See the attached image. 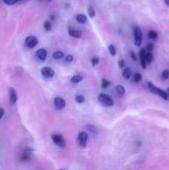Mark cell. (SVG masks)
<instances>
[{
  "mask_svg": "<svg viewBox=\"0 0 169 170\" xmlns=\"http://www.w3.org/2000/svg\"><path fill=\"white\" fill-rule=\"evenodd\" d=\"M148 87L149 90H151V92H153L154 94H156V95H158L160 97H162L163 100L165 101H168L169 98L168 94V92H166L165 90H162V89H160L159 87H157V86H155V85H153V83H151V82H148Z\"/></svg>",
  "mask_w": 169,
  "mask_h": 170,
  "instance_id": "cell-1",
  "label": "cell"
},
{
  "mask_svg": "<svg viewBox=\"0 0 169 170\" xmlns=\"http://www.w3.org/2000/svg\"><path fill=\"white\" fill-rule=\"evenodd\" d=\"M98 100L100 101L101 105L105 106H112L114 105V100L111 98L110 96L105 93H101L98 96Z\"/></svg>",
  "mask_w": 169,
  "mask_h": 170,
  "instance_id": "cell-2",
  "label": "cell"
},
{
  "mask_svg": "<svg viewBox=\"0 0 169 170\" xmlns=\"http://www.w3.org/2000/svg\"><path fill=\"white\" fill-rule=\"evenodd\" d=\"M52 139L55 143V144L57 145L60 148H65L66 147V140H65L63 135H61L60 134H54L52 135Z\"/></svg>",
  "mask_w": 169,
  "mask_h": 170,
  "instance_id": "cell-3",
  "label": "cell"
},
{
  "mask_svg": "<svg viewBox=\"0 0 169 170\" xmlns=\"http://www.w3.org/2000/svg\"><path fill=\"white\" fill-rule=\"evenodd\" d=\"M133 36H134V43L135 45L139 47L142 42H143V33L140 29V27H133Z\"/></svg>",
  "mask_w": 169,
  "mask_h": 170,
  "instance_id": "cell-4",
  "label": "cell"
},
{
  "mask_svg": "<svg viewBox=\"0 0 169 170\" xmlns=\"http://www.w3.org/2000/svg\"><path fill=\"white\" fill-rule=\"evenodd\" d=\"M88 134L86 132H80L77 136V142L79 143V145L80 147L85 148L87 144V141H88Z\"/></svg>",
  "mask_w": 169,
  "mask_h": 170,
  "instance_id": "cell-5",
  "label": "cell"
},
{
  "mask_svg": "<svg viewBox=\"0 0 169 170\" xmlns=\"http://www.w3.org/2000/svg\"><path fill=\"white\" fill-rule=\"evenodd\" d=\"M38 44V39L35 36H29L25 39V45L27 48H33Z\"/></svg>",
  "mask_w": 169,
  "mask_h": 170,
  "instance_id": "cell-6",
  "label": "cell"
},
{
  "mask_svg": "<svg viewBox=\"0 0 169 170\" xmlns=\"http://www.w3.org/2000/svg\"><path fill=\"white\" fill-rule=\"evenodd\" d=\"M41 73H42V76L44 78L48 79V78H52L54 76L55 71H54V70L52 68H51L49 66H45L41 70Z\"/></svg>",
  "mask_w": 169,
  "mask_h": 170,
  "instance_id": "cell-7",
  "label": "cell"
},
{
  "mask_svg": "<svg viewBox=\"0 0 169 170\" xmlns=\"http://www.w3.org/2000/svg\"><path fill=\"white\" fill-rule=\"evenodd\" d=\"M54 105L57 110H62L66 107V101L61 97H56L54 99Z\"/></svg>",
  "mask_w": 169,
  "mask_h": 170,
  "instance_id": "cell-8",
  "label": "cell"
},
{
  "mask_svg": "<svg viewBox=\"0 0 169 170\" xmlns=\"http://www.w3.org/2000/svg\"><path fill=\"white\" fill-rule=\"evenodd\" d=\"M139 57H140V62L141 66L143 69H146L147 67V62H146V50L144 48H142L139 51Z\"/></svg>",
  "mask_w": 169,
  "mask_h": 170,
  "instance_id": "cell-9",
  "label": "cell"
},
{
  "mask_svg": "<svg viewBox=\"0 0 169 170\" xmlns=\"http://www.w3.org/2000/svg\"><path fill=\"white\" fill-rule=\"evenodd\" d=\"M8 92H9V100H10L11 105H14L17 102V96L16 90H14L13 87H10L9 90H8Z\"/></svg>",
  "mask_w": 169,
  "mask_h": 170,
  "instance_id": "cell-10",
  "label": "cell"
},
{
  "mask_svg": "<svg viewBox=\"0 0 169 170\" xmlns=\"http://www.w3.org/2000/svg\"><path fill=\"white\" fill-rule=\"evenodd\" d=\"M36 55H37V57L39 60L41 61H45L46 58H47V52L46 49L44 48H41L39 50H37V52H36Z\"/></svg>",
  "mask_w": 169,
  "mask_h": 170,
  "instance_id": "cell-11",
  "label": "cell"
},
{
  "mask_svg": "<svg viewBox=\"0 0 169 170\" xmlns=\"http://www.w3.org/2000/svg\"><path fill=\"white\" fill-rule=\"evenodd\" d=\"M69 35L71 37H75V38H80L82 36V32L80 30H76V29H73V28H69Z\"/></svg>",
  "mask_w": 169,
  "mask_h": 170,
  "instance_id": "cell-12",
  "label": "cell"
},
{
  "mask_svg": "<svg viewBox=\"0 0 169 170\" xmlns=\"http://www.w3.org/2000/svg\"><path fill=\"white\" fill-rule=\"evenodd\" d=\"M131 76H132V71H131L130 68L126 67V68H124V69L123 72H122V76H123L124 79L128 80V79L131 77Z\"/></svg>",
  "mask_w": 169,
  "mask_h": 170,
  "instance_id": "cell-13",
  "label": "cell"
},
{
  "mask_svg": "<svg viewBox=\"0 0 169 170\" xmlns=\"http://www.w3.org/2000/svg\"><path fill=\"white\" fill-rule=\"evenodd\" d=\"M30 151H31V149H29V150L25 149V151L22 152V154H21L20 160L22 161H26V160H29L30 159Z\"/></svg>",
  "mask_w": 169,
  "mask_h": 170,
  "instance_id": "cell-14",
  "label": "cell"
},
{
  "mask_svg": "<svg viewBox=\"0 0 169 170\" xmlns=\"http://www.w3.org/2000/svg\"><path fill=\"white\" fill-rule=\"evenodd\" d=\"M115 91H116V93L119 95V96H123L124 94H125V89H124V87L121 85H118L115 87Z\"/></svg>",
  "mask_w": 169,
  "mask_h": 170,
  "instance_id": "cell-15",
  "label": "cell"
},
{
  "mask_svg": "<svg viewBox=\"0 0 169 170\" xmlns=\"http://www.w3.org/2000/svg\"><path fill=\"white\" fill-rule=\"evenodd\" d=\"M83 80V76H80V75H75V76H73L71 79V81L74 84H77L80 82L81 80Z\"/></svg>",
  "mask_w": 169,
  "mask_h": 170,
  "instance_id": "cell-16",
  "label": "cell"
},
{
  "mask_svg": "<svg viewBox=\"0 0 169 170\" xmlns=\"http://www.w3.org/2000/svg\"><path fill=\"white\" fill-rule=\"evenodd\" d=\"M76 21L80 23H85L87 22V17L84 14H78L76 15Z\"/></svg>",
  "mask_w": 169,
  "mask_h": 170,
  "instance_id": "cell-17",
  "label": "cell"
},
{
  "mask_svg": "<svg viewBox=\"0 0 169 170\" xmlns=\"http://www.w3.org/2000/svg\"><path fill=\"white\" fill-rule=\"evenodd\" d=\"M148 37L151 40H156L158 38V32L154 31V30H151V31L148 32Z\"/></svg>",
  "mask_w": 169,
  "mask_h": 170,
  "instance_id": "cell-18",
  "label": "cell"
},
{
  "mask_svg": "<svg viewBox=\"0 0 169 170\" xmlns=\"http://www.w3.org/2000/svg\"><path fill=\"white\" fill-rule=\"evenodd\" d=\"M53 58L56 59V60H59V59H61L64 57V53L61 51H57L55 52L52 55Z\"/></svg>",
  "mask_w": 169,
  "mask_h": 170,
  "instance_id": "cell-19",
  "label": "cell"
},
{
  "mask_svg": "<svg viewBox=\"0 0 169 170\" xmlns=\"http://www.w3.org/2000/svg\"><path fill=\"white\" fill-rule=\"evenodd\" d=\"M85 129H86L87 130L90 131V132H92V133H94V134L98 133L97 129H96V127H95V125H87L85 126Z\"/></svg>",
  "mask_w": 169,
  "mask_h": 170,
  "instance_id": "cell-20",
  "label": "cell"
},
{
  "mask_svg": "<svg viewBox=\"0 0 169 170\" xmlns=\"http://www.w3.org/2000/svg\"><path fill=\"white\" fill-rule=\"evenodd\" d=\"M153 61V55L152 52H146V62L150 64Z\"/></svg>",
  "mask_w": 169,
  "mask_h": 170,
  "instance_id": "cell-21",
  "label": "cell"
},
{
  "mask_svg": "<svg viewBox=\"0 0 169 170\" xmlns=\"http://www.w3.org/2000/svg\"><path fill=\"white\" fill-rule=\"evenodd\" d=\"M110 84L111 82L110 80H106V79H102V80H101V88L105 89V88H107Z\"/></svg>",
  "mask_w": 169,
  "mask_h": 170,
  "instance_id": "cell-22",
  "label": "cell"
},
{
  "mask_svg": "<svg viewBox=\"0 0 169 170\" xmlns=\"http://www.w3.org/2000/svg\"><path fill=\"white\" fill-rule=\"evenodd\" d=\"M133 82H135V83H138V82L141 81V80H142V75L140 74V73H136V74L133 76Z\"/></svg>",
  "mask_w": 169,
  "mask_h": 170,
  "instance_id": "cell-23",
  "label": "cell"
},
{
  "mask_svg": "<svg viewBox=\"0 0 169 170\" xmlns=\"http://www.w3.org/2000/svg\"><path fill=\"white\" fill-rule=\"evenodd\" d=\"M108 50H109V52H110V53L111 56L115 57V56L116 55V49H115L114 45H110L109 48H108Z\"/></svg>",
  "mask_w": 169,
  "mask_h": 170,
  "instance_id": "cell-24",
  "label": "cell"
},
{
  "mask_svg": "<svg viewBox=\"0 0 169 170\" xmlns=\"http://www.w3.org/2000/svg\"><path fill=\"white\" fill-rule=\"evenodd\" d=\"M88 14H89V16H90L91 18L95 17V11L93 7H89V8H88Z\"/></svg>",
  "mask_w": 169,
  "mask_h": 170,
  "instance_id": "cell-25",
  "label": "cell"
},
{
  "mask_svg": "<svg viewBox=\"0 0 169 170\" xmlns=\"http://www.w3.org/2000/svg\"><path fill=\"white\" fill-rule=\"evenodd\" d=\"M75 101L77 102V103H83L85 101V97L82 95H76L75 96Z\"/></svg>",
  "mask_w": 169,
  "mask_h": 170,
  "instance_id": "cell-26",
  "label": "cell"
},
{
  "mask_svg": "<svg viewBox=\"0 0 169 170\" xmlns=\"http://www.w3.org/2000/svg\"><path fill=\"white\" fill-rule=\"evenodd\" d=\"M162 78L163 79V80H168L169 78V70L166 69L164 70L163 71V73H162Z\"/></svg>",
  "mask_w": 169,
  "mask_h": 170,
  "instance_id": "cell-27",
  "label": "cell"
},
{
  "mask_svg": "<svg viewBox=\"0 0 169 170\" xmlns=\"http://www.w3.org/2000/svg\"><path fill=\"white\" fill-rule=\"evenodd\" d=\"M44 28L47 30V31H51L52 30V24L49 21H46L44 22Z\"/></svg>",
  "mask_w": 169,
  "mask_h": 170,
  "instance_id": "cell-28",
  "label": "cell"
},
{
  "mask_svg": "<svg viewBox=\"0 0 169 170\" xmlns=\"http://www.w3.org/2000/svg\"><path fill=\"white\" fill-rule=\"evenodd\" d=\"M99 62H100L99 57H93V58L91 59V64H92L93 66H96L99 64Z\"/></svg>",
  "mask_w": 169,
  "mask_h": 170,
  "instance_id": "cell-29",
  "label": "cell"
},
{
  "mask_svg": "<svg viewBox=\"0 0 169 170\" xmlns=\"http://www.w3.org/2000/svg\"><path fill=\"white\" fill-rule=\"evenodd\" d=\"M153 50V43H148L146 47V51L147 52H152Z\"/></svg>",
  "mask_w": 169,
  "mask_h": 170,
  "instance_id": "cell-30",
  "label": "cell"
},
{
  "mask_svg": "<svg viewBox=\"0 0 169 170\" xmlns=\"http://www.w3.org/2000/svg\"><path fill=\"white\" fill-rule=\"evenodd\" d=\"M17 1H19V0H3V2L8 5H13L14 3H16Z\"/></svg>",
  "mask_w": 169,
  "mask_h": 170,
  "instance_id": "cell-31",
  "label": "cell"
},
{
  "mask_svg": "<svg viewBox=\"0 0 169 170\" xmlns=\"http://www.w3.org/2000/svg\"><path fill=\"white\" fill-rule=\"evenodd\" d=\"M66 61L67 62H71L73 61V56H71V55H67V56L66 57Z\"/></svg>",
  "mask_w": 169,
  "mask_h": 170,
  "instance_id": "cell-32",
  "label": "cell"
},
{
  "mask_svg": "<svg viewBox=\"0 0 169 170\" xmlns=\"http://www.w3.org/2000/svg\"><path fill=\"white\" fill-rule=\"evenodd\" d=\"M118 63H119V67H120V68H124V66H125V62H124V60H119V62H118Z\"/></svg>",
  "mask_w": 169,
  "mask_h": 170,
  "instance_id": "cell-33",
  "label": "cell"
},
{
  "mask_svg": "<svg viewBox=\"0 0 169 170\" xmlns=\"http://www.w3.org/2000/svg\"><path fill=\"white\" fill-rule=\"evenodd\" d=\"M130 57H132V59L133 61H137V56H136V54L134 53L133 51L130 52Z\"/></svg>",
  "mask_w": 169,
  "mask_h": 170,
  "instance_id": "cell-34",
  "label": "cell"
},
{
  "mask_svg": "<svg viewBox=\"0 0 169 170\" xmlns=\"http://www.w3.org/2000/svg\"><path fill=\"white\" fill-rule=\"evenodd\" d=\"M4 113H5V111H4V110H3V108H0V120L3 117Z\"/></svg>",
  "mask_w": 169,
  "mask_h": 170,
  "instance_id": "cell-35",
  "label": "cell"
},
{
  "mask_svg": "<svg viewBox=\"0 0 169 170\" xmlns=\"http://www.w3.org/2000/svg\"><path fill=\"white\" fill-rule=\"evenodd\" d=\"M164 2H165L166 5L169 6V0H164Z\"/></svg>",
  "mask_w": 169,
  "mask_h": 170,
  "instance_id": "cell-36",
  "label": "cell"
},
{
  "mask_svg": "<svg viewBox=\"0 0 169 170\" xmlns=\"http://www.w3.org/2000/svg\"><path fill=\"white\" fill-rule=\"evenodd\" d=\"M168 96H169V87L168 88Z\"/></svg>",
  "mask_w": 169,
  "mask_h": 170,
  "instance_id": "cell-37",
  "label": "cell"
},
{
  "mask_svg": "<svg viewBox=\"0 0 169 170\" xmlns=\"http://www.w3.org/2000/svg\"><path fill=\"white\" fill-rule=\"evenodd\" d=\"M59 170H65V169H59Z\"/></svg>",
  "mask_w": 169,
  "mask_h": 170,
  "instance_id": "cell-38",
  "label": "cell"
}]
</instances>
